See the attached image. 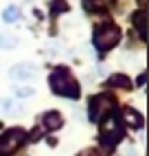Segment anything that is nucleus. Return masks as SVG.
<instances>
[{"mask_svg":"<svg viewBox=\"0 0 149 156\" xmlns=\"http://www.w3.org/2000/svg\"><path fill=\"white\" fill-rule=\"evenodd\" d=\"M18 18H20V9L16 5H9L2 11V20H5V22H18Z\"/></svg>","mask_w":149,"mask_h":156,"instance_id":"obj_11","label":"nucleus"},{"mask_svg":"<svg viewBox=\"0 0 149 156\" xmlns=\"http://www.w3.org/2000/svg\"><path fill=\"white\" fill-rule=\"evenodd\" d=\"M119 40H121V29L110 24V22H105V24L94 29V40L92 42H94V46H97V51H101V53L114 48L116 44H119Z\"/></svg>","mask_w":149,"mask_h":156,"instance_id":"obj_2","label":"nucleus"},{"mask_svg":"<svg viewBox=\"0 0 149 156\" xmlns=\"http://www.w3.org/2000/svg\"><path fill=\"white\" fill-rule=\"evenodd\" d=\"M0 108H2L5 112H18V110H20V108L16 106L13 99H0Z\"/></svg>","mask_w":149,"mask_h":156,"instance_id":"obj_13","label":"nucleus"},{"mask_svg":"<svg viewBox=\"0 0 149 156\" xmlns=\"http://www.w3.org/2000/svg\"><path fill=\"white\" fill-rule=\"evenodd\" d=\"M24 139H26V132H24L22 128H13V130L5 132L2 136H0V156L13 154L20 145L24 143Z\"/></svg>","mask_w":149,"mask_h":156,"instance_id":"obj_5","label":"nucleus"},{"mask_svg":"<svg viewBox=\"0 0 149 156\" xmlns=\"http://www.w3.org/2000/svg\"><path fill=\"white\" fill-rule=\"evenodd\" d=\"M145 9H138V11L132 16V22H134V27L138 29V35H140V40H145Z\"/></svg>","mask_w":149,"mask_h":156,"instance_id":"obj_9","label":"nucleus"},{"mask_svg":"<svg viewBox=\"0 0 149 156\" xmlns=\"http://www.w3.org/2000/svg\"><path fill=\"white\" fill-rule=\"evenodd\" d=\"M114 106H116V101H114L112 95H108V92H101V95L92 97L90 99V114H88L90 121L92 123L101 121L103 117H108V114L114 110Z\"/></svg>","mask_w":149,"mask_h":156,"instance_id":"obj_4","label":"nucleus"},{"mask_svg":"<svg viewBox=\"0 0 149 156\" xmlns=\"http://www.w3.org/2000/svg\"><path fill=\"white\" fill-rule=\"evenodd\" d=\"M53 5H55V7H53V16H57L59 11H68V5L64 2V0H55Z\"/></svg>","mask_w":149,"mask_h":156,"instance_id":"obj_15","label":"nucleus"},{"mask_svg":"<svg viewBox=\"0 0 149 156\" xmlns=\"http://www.w3.org/2000/svg\"><path fill=\"white\" fill-rule=\"evenodd\" d=\"M110 86H116V88H132V79L127 75H112L108 79Z\"/></svg>","mask_w":149,"mask_h":156,"instance_id":"obj_10","label":"nucleus"},{"mask_svg":"<svg viewBox=\"0 0 149 156\" xmlns=\"http://www.w3.org/2000/svg\"><path fill=\"white\" fill-rule=\"evenodd\" d=\"M42 123H44L46 130H59L61 123H64V119H61V114L57 110H48L44 117H42Z\"/></svg>","mask_w":149,"mask_h":156,"instance_id":"obj_7","label":"nucleus"},{"mask_svg":"<svg viewBox=\"0 0 149 156\" xmlns=\"http://www.w3.org/2000/svg\"><path fill=\"white\" fill-rule=\"evenodd\" d=\"M79 156H99V154H97V150H86V152H81Z\"/></svg>","mask_w":149,"mask_h":156,"instance_id":"obj_16","label":"nucleus"},{"mask_svg":"<svg viewBox=\"0 0 149 156\" xmlns=\"http://www.w3.org/2000/svg\"><path fill=\"white\" fill-rule=\"evenodd\" d=\"M16 44H18L16 35L7 33V31H0V48H13Z\"/></svg>","mask_w":149,"mask_h":156,"instance_id":"obj_12","label":"nucleus"},{"mask_svg":"<svg viewBox=\"0 0 149 156\" xmlns=\"http://www.w3.org/2000/svg\"><path fill=\"white\" fill-rule=\"evenodd\" d=\"M123 119L127 121V126H132L134 130H140L143 128V117H140V112L134 110V108H125L123 110Z\"/></svg>","mask_w":149,"mask_h":156,"instance_id":"obj_8","label":"nucleus"},{"mask_svg":"<svg viewBox=\"0 0 149 156\" xmlns=\"http://www.w3.org/2000/svg\"><path fill=\"white\" fill-rule=\"evenodd\" d=\"M123 126H121V121H119V117H116L114 112H110L108 117H105V121H103V126H101V134H99V141H101V145L103 147H112V145H116L121 139H123Z\"/></svg>","mask_w":149,"mask_h":156,"instance_id":"obj_3","label":"nucleus"},{"mask_svg":"<svg viewBox=\"0 0 149 156\" xmlns=\"http://www.w3.org/2000/svg\"><path fill=\"white\" fill-rule=\"evenodd\" d=\"M48 84H50L53 92L59 95V97H68V99H79V97H81V88H79L77 79L72 77V73H70L68 68H57V70H53Z\"/></svg>","mask_w":149,"mask_h":156,"instance_id":"obj_1","label":"nucleus"},{"mask_svg":"<svg viewBox=\"0 0 149 156\" xmlns=\"http://www.w3.org/2000/svg\"><path fill=\"white\" fill-rule=\"evenodd\" d=\"M37 75V66L33 64H16L9 68V77L11 79H33Z\"/></svg>","mask_w":149,"mask_h":156,"instance_id":"obj_6","label":"nucleus"},{"mask_svg":"<svg viewBox=\"0 0 149 156\" xmlns=\"http://www.w3.org/2000/svg\"><path fill=\"white\" fill-rule=\"evenodd\" d=\"M33 88H29V86H22V88H18L16 90V95H18V99H24V97H33Z\"/></svg>","mask_w":149,"mask_h":156,"instance_id":"obj_14","label":"nucleus"}]
</instances>
